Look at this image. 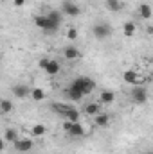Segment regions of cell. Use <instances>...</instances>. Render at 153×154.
<instances>
[{
    "label": "cell",
    "mask_w": 153,
    "mask_h": 154,
    "mask_svg": "<svg viewBox=\"0 0 153 154\" xmlns=\"http://www.w3.org/2000/svg\"><path fill=\"white\" fill-rule=\"evenodd\" d=\"M94 88H96V82H94L90 77L79 75L65 88V95H67L72 102H77V100H81L83 97L90 95V93L94 91Z\"/></svg>",
    "instance_id": "1"
},
{
    "label": "cell",
    "mask_w": 153,
    "mask_h": 154,
    "mask_svg": "<svg viewBox=\"0 0 153 154\" xmlns=\"http://www.w3.org/2000/svg\"><path fill=\"white\" fill-rule=\"evenodd\" d=\"M34 25L41 29V31H45V32H56L58 29H60V25H56V23H52L45 14H38V16H34Z\"/></svg>",
    "instance_id": "2"
},
{
    "label": "cell",
    "mask_w": 153,
    "mask_h": 154,
    "mask_svg": "<svg viewBox=\"0 0 153 154\" xmlns=\"http://www.w3.org/2000/svg\"><path fill=\"white\" fill-rule=\"evenodd\" d=\"M132 100H133L135 104H139V106L146 104V102H148V90H146L142 84L133 86V90H132Z\"/></svg>",
    "instance_id": "3"
},
{
    "label": "cell",
    "mask_w": 153,
    "mask_h": 154,
    "mask_svg": "<svg viewBox=\"0 0 153 154\" xmlns=\"http://www.w3.org/2000/svg\"><path fill=\"white\" fill-rule=\"evenodd\" d=\"M92 32H94V36H96L97 39H106V38H110V36H112L114 29H112V25H108V23L101 22V23H96V25H94Z\"/></svg>",
    "instance_id": "4"
},
{
    "label": "cell",
    "mask_w": 153,
    "mask_h": 154,
    "mask_svg": "<svg viewBox=\"0 0 153 154\" xmlns=\"http://www.w3.org/2000/svg\"><path fill=\"white\" fill-rule=\"evenodd\" d=\"M61 13L63 14H67V16H72V18H76V16H79L81 14V7L79 5H76L74 2H63L61 4Z\"/></svg>",
    "instance_id": "5"
},
{
    "label": "cell",
    "mask_w": 153,
    "mask_h": 154,
    "mask_svg": "<svg viewBox=\"0 0 153 154\" xmlns=\"http://www.w3.org/2000/svg\"><path fill=\"white\" fill-rule=\"evenodd\" d=\"M13 145L18 152H29L33 149V140L31 138H18L13 142Z\"/></svg>",
    "instance_id": "6"
},
{
    "label": "cell",
    "mask_w": 153,
    "mask_h": 154,
    "mask_svg": "<svg viewBox=\"0 0 153 154\" xmlns=\"http://www.w3.org/2000/svg\"><path fill=\"white\" fill-rule=\"evenodd\" d=\"M70 138H81V136H85V127L81 125V122H72L70 124V127L65 131Z\"/></svg>",
    "instance_id": "7"
},
{
    "label": "cell",
    "mask_w": 153,
    "mask_h": 154,
    "mask_svg": "<svg viewBox=\"0 0 153 154\" xmlns=\"http://www.w3.org/2000/svg\"><path fill=\"white\" fill-rule=\"evenodd\" d=\"M122 77H124V81H126L128 84H132V86H137V84L142 82V77L139 75V72H135V70H126V72L122 74Z\"/></svg>",
    "instance_id": "8"
},
{
    "label": "cell",
    "mask_w": 153,
    "mask_h": 154,
    "mask_svg": "<svg viewBox=\"0 0 153 154\" xmlns=\"http://www.w3.org/2000/svg\"><path fill=\"white\" fill-rule=\"evenodd\" d=\"M11 91H13V95H15L16 99H25V97H29L31 88H29L27 84H15V86L11 88Z\"/></svg>",
    "instance_id": "9"
},
{
    "label": "cell",
    "mask_w": 153,
    "mask_h": 154,
    "mask_svg": "<svg viewBox=\"0 0 153 154\" xmlns=\"http://www.w3.org/2000/svg\"><path fill=\"white\" fill-rule=\"evenodd\" d=\"M45 74H49V75H58L60 74V70H61V65H60V61H56V59H49L47 61V65H45Z\"/></svg>",
    "instance_id": "10"
},
{
    "label": "cell",
    "mask_w": 153,
    "mask_h": 154,
    "mask_svg": "<svg viewBox=\"0 0 153 154\" xmlns=\"http://www.w3.org/2000/svg\"><path fill=\"white\" fill-rule=\"evenodd\" d=\"M63 57L69 59V61H76V59L81 57V52L77 50L76 47H65L63 48Z\"/></svg>",
    "instance_id": "11"
},
{
    "label": "cell",
    "mask_w": 153,
    "mask_h": 154,
    "mask_svg": "<svg viewBox=\"0 0 153 154\" xmlns=\"http://www.w3.org/2000/svg\"><path fill=\"white\" fill-rule=\"evenodd\" d=\"M115 100V93L112 90H103L101 93H99V104H112Z\"/></svg>",
    "instance_id": "12"
},
{
    "label": "cell",
    "mask_w": 153,
    "mask_h": 154,
    "mask_svg": "<svg viewBox=\"0 0 153 154\" xmlns=\"http://www.w3.org/2000/svg\"><path fill=\"white\" fill-rule=\"evenodd\" d=\"M45 16H47L52 23H56V25H61V22H63V13H61V11H56V9L49 11Z\"/></svg>",
    "instance_id": "13"
},
{
    "label": "cell",
    "mask_w": 153,
    "mask_h": 154,
    "mask_svg": "<svg viewBox=\"0 0 153 154\" xmlns=\"http://www.w3.org/2000/svg\"><path fill=\"white\" fill-rule=\"evenodd\" d=\"M63 118H65V120H69V122H79L81 115H79V111H77L76 108L72 106V108H70V109H69V111L63 115Z\"/></svg>",
    "instance_id": "14"
},
{
    "label": "cell",
    "mask_w": 153,
    "mask_h": 154,
    "mask_svg": "<svg viewBox=\"0 0 153 154\" xmlns=\"http://www.w3.org/2000/svg\"><path fill=\"white\" fill-rule=\"evenodd\" d=\"M70 108H72V106H69V104H65V102H54V104H52V109H54L58 115H61V116L65 115Z\"/></svg>",
    "instance_id": "15"
},
{
    "label": "cell",
    "mask_w": 153,
    "mask_h": 154,
    "mask_svg": "<svg viewBox=\"0 0 153 154\" xmlns=\"http://www.w3.org/2000/svg\"><path fill=\"white\" fill-rule=\"evenodd\" d=\"M94 118H96V124H97L99 127H106V125H110V116L106 115V113H97Z\"/></svg>",
    "instance_id": "16"
},
{
    "label": "cell",
    "mask_w": 153,
    "mask_h": 154,
    "mask_svg": "<svg viewBox=\"0 0 153 154\" xmlns=\"http://www.w3.org/2000/svg\"><path fill=\"white\" fill-rule=\"evenodd\" d=\"M105 4H106V9H108V11H112V13H117V11H121V9H122L121 0H105Z\"/></svg>",
    "instance_id": "17"
},
{
    "label": "cell",
    "mask_w": 153,
    "mask_h": 154,
    "mask_svg": "<svg viewBox=\"0 0 153 154\" xmlns=\"http://www.w3.org/2000/svg\"><path fill=\"white\" fill-rule=\"evenodd\" d=\"M139 14L144 20H150L151 18V7H150V4H141L139 5Z\"/></svg>",
    "instance_id": "18"
},
{
    "label": "cell",
    "mask_w": 153,
    "mask_h": 154,
    "mask_svg": "<svg viewBox=\"0 0 153 154\" xmlns=\"http://www.w3.org/2000/svg\"><path fill=\"white\" fill-rule=\"evenodd\" d=\"M99 109H101V106L99 104H96V102H90V104H86V108H85V113L88 116H96L99 113Z\"/></svg>",
    "instance_id": "19"
},
{
    "label": "cell",
    "mask_w": 153,
    "mask_h": 154,
    "mask_svg": "<svg viewBox=\"0 0 153 154\" xmlns=\"http://www.w3.org/2000/svg\"><path fill=\"white\" fill-rule=\"evenodd\" d=\"M29 95L33 97V100H36V102H40V100H43L45 99V91L41 90V88H33L31 91H29Z\"/></svg>",
    "instance_id": "20"
},
{
    "label": "cell",
    "mask_w": 153,
    "mask_h": 154,
    "mask_svg": "<svg viewBox=\"0 0 153 154\" xmlns=\"http://www.w3.org/2000/svg\"><path fill=\"white\" fill-rule=\"evenodd\" d=\"M122 32H124V36L132 38V36L135 34V23H133V22H126V23L122 25Z\"/></svg>",
    "instance_id": "21"
},
{
    "label": "cell",
    "mask_w": 153,
    "mask_h": 154,
    "mask_svg": "<svg viewBox=\"0 0 153 154\" xmlns=\"http://www.w3.org/2000/svg\"><path fill=\"white\" fill-rule=\"evenodd\" d=\"M15 140H18V133L15 131V129H5L4 131V142H15Z\"/></svg>",
    "instance_id": "22"
},
{
    "label": "cell",
    "mask_w": 153,
    "mask_h": 154,
    "mask_svg": "<svg viewBox=\"0 0 153 154\" xmlns=\"http://www.w3.org/2000/svg\"><path fill=\"white\" fill-rule=\"evenodd\" d=\"M11 109H13V102L5 100V99H0V113H9Z\"/></svg>",
    "instance_id": "23"
},
{
    "label": "cell",
    "mask_w": 153,
    "mask_h": 154,
    "mask_svg": "<svg viewBox=\"0 0 153 154\" xmlns=\"http://www.w3.org/2000/svg\"><path fill=\"white\" fill-rule=\"evenodd\" d=\"M31 133H33V136H43V134H45V125H41V124L34 125V127L31 129Z\"/></svg>",
    "instance_id": "24"
},
{
    "label": "cell",
    "mask_w": 153,
    "mask_h": 154,
    "mask_svg": "<svg viewBox=\"0 0 153 154\" xmlns=\"http://www.w3.org/2000/svg\"><path fill=\"white\" fill-rule=\"evenodd\" d=\"M67 38L69 39H76L77 38V29L76 27H69V31H67Z\"/></svg>",
    "instance_id": "25"
},
{
    "label": "cell",
    "mask_w": 153,
    "mask_h": 154,
    "mask_svg": "<svg viewBox=\"0 0 153 154\" xmlns=\"http://www.w3.org/2000/svg\"><path fill=\"white\" fill-rule=\"evenodd\" d=\"M47 61H49L47 57H41V59H40V61H38V66H40V68H41V70L45 68V65H47Z\"/></svg>",
    "instance_id": "26"
},
{
    "label": "cell",
    "mask_w": 153,
    "mask_h": 154,
    "mask_svg": "<svg viewBox=\"0 0 153 154\" xmlns=\"http://www.w3.org/2000/svg\"><path fill=\"white\" fill-rule=\"evenodd\" d=\"M13 4H15L16 7H22V5L25 4V0H13Z\"/></svg>",
    "instance_id": "27"
},
{
    "label": "cell",
    "mask_w": 153,
    "mask_h": 154,
    "mask_svg": "<svg viewBox=\"0 0 153 154\" xmlns=\"http://www.w3.org/2000/svg\"><path fill=\"white\" fill-rule=\"evenodd\" d=\"M4 143H5V142H4V138H0V152L4 151Z\"/></svg>",
    "instance_id": "28"
},
{
    "label": "cell",
    "mask_w": 153,
    "mask_h": 154,
    "mask_svg": "<svg viewBox=\"0 0 153 154\" xmlns=\"http://www.w3.org/2000/svg\"><path fill=\"white\" fill-rule=\"evenodd\" d=\"M0 61H2V56H0Z\"/></svg>",
    "instance_id": "29"
}]
</instances>
